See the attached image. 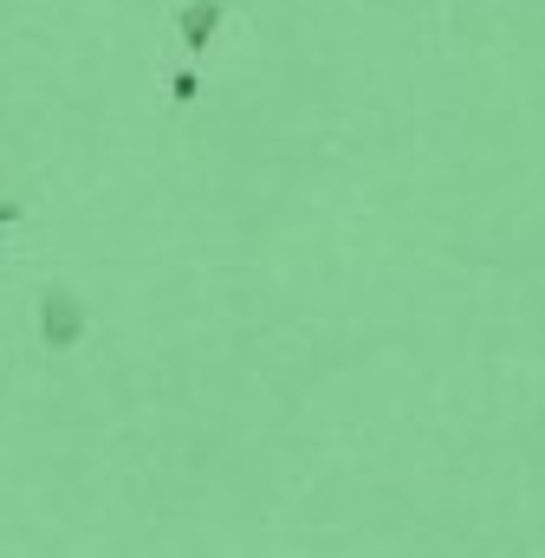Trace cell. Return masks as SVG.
Listing matches in <instances>:
<instances>
[{"instance_id": "obj_1", "label": "cell", "mask_w": 545, "mask_h": 558, "mask_svg": "<svg viewBox=\"0 0 545 558\" xmlns=\"http://www.w3.org/2000/svg\"><path fill=\"white\" fill-rule=\"evenodd\" d=\"M46 338H52V344H72V338H78V305H72L65 292L46 299Z\"/></svg>"}]
</instances>
